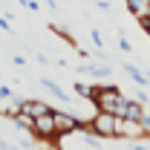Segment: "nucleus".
Listing matches in <instances>:
<instances>
[{
	"label": "nucleus",
	"instance_id": "f257e3e1",
	"mask_svg": "<svg viewBox=\"0 0 150 150\" xmlns=\"http://www.w3.org/2000/svg\"><path fill=\"white\" fill-rule=\"evenodd\" d=\"M127 104H130V98H124L118 93V87H104V93L98 95V101H95L98 112H112L115 118H121V112H124Z\"/></svg>",
	"mask_w": 150,
	"mask_h": 150
},
{
	"label": "nucleus",
	"instance_id": "f03ea898",
	"mask_svg": "<svg viewBox=\"0 0 150 150\" xmlns=\"http://www.w3.org/2000/svg\"><path fill=\"white\" fill-rule=\"evenodd\" d=\"M118 124H121V118H115L112 112H95L90 118V133L98 136V139H115Z\"/></svg>",
	"mask_w": 150,
	"mask_h": 150
},
{
	"label": "nucleus",
	"instance_id": "7ed1b4c3",
	"mask_svg": "<svg viewBox=\"0 0 150 150\" xmlns=\"http://www.w3.org/2000/svg\"><path fill=\"white\" fill-rule=\"evenodd\" d=\"M142 136H147L142 121H121L118 124V139H142Z\"/></svg>",
	"mask_w": 150,
	"mask_h": 150
},
{
	"label": "nucleus",
	"instance_id": "20e7f679",
	"mask_svg": "<svg viewBox=\"0 0 150 150\" xmlns=\"http://www.w3.org/2000/svg\"><path fill=\"white\" fill-rule=\"evenodd\" d=\"M23 112L32 118H40V115H49L52 107H46L43 101H35V98H23Z\"/></svg>",
	"mask_w": 150,
	"mask_h": 150
},
{
	"label": "nucleus",
	"instance_id": "39448f33",
	"mask_svg": "<svg viewBox=\"0 0 150 150\" xmlns=\"http://www.w3.org/2000/svg\"><path fill=\"white\" fill-rule=\"evenodd\" d=\"M15 121H18V124L23 127V130H32V133H35V121H38V118H32V115H26V112H20V115L15 118Z\"/></svg>",
	"mask_w": 150,
	"mask_h": 150
},
{
	"label": "nucleus",
	"instance_id": "423d86ee",
	"mask_svg": "<svg viewBox=\"0 0 150 150\" xmlns=\"http://www.w3.org/2000/svg\"><path fill=\"white\" fill-rule=\"evenodd\" d=\"M121 67H124V69H127V72H130L133 78H136V81H139V84H147V78H144V75L139 72V69H136V67H130V64H121Z\"/></svg>",
	"mask_w": 150,
	"mask_h": 150
},
{
	"label": "nucleus",
	"instance_id": "0eeeda50",
	"mask_svg": "<svg viewBox=\"0 0 150 150\" xmlns=\"http://www.w3.org/2000/svg\"><path fill=\"white\" fill-rule=\"evenodd\" d=\"M43 84H46V90H52V93H55L58 98H67V93H64V90H61V87H58L55 81H46V78H43Z\"/></svg>",
	"mask_w": 150,
	"mask_h": 150
},
{
	"label": "nucleus",
	"instance_id": "6e6552de",
	"mask_svg": "<svg viewBox=\"0 0 150 150\" xmlns=\"http://www.w3.org/2000/svg\"><path fill=\"white\" fill-rule=\"evenodd\" d=\"M139 26H142V29H144V32L150 35V15H144V18H139Z\"/></svg>",
	"mask_w": 150,
	"mask_h": 150
},
{
	"label": "nucleus",
	"instance_id": "1a4fd4ad",
	"mask_svg": "<svg viewBox=\"0 0 150 150\" xmlns=\"http://www.w3.org/2000/svg\"><path fill=\"white\" fill-rule=\"evenodd\" d=\"M40 150H61L58 142H40Z\"/></svg>",
	"mask_w": 150,
	"mask_h": 150
}]
</instances>
